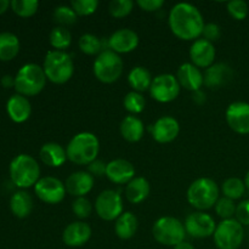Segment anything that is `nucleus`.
Here are the masks:
<instances>
[{
    "instance_id": "obj_38",
    "label": "nucleus",
    "mask_w": 249,
    "mask_h": 249,
    "mask_svg": "<svg viewBox=\"0 0 249 249\" xmlns=\"http://www.w3.org/2000/svg\"><path fill=\"white\" fill-rule=\"evenodd\" d=\"M134 9V2L131 0H112L108 5V11L116 18L126 17Z\"/></svg>"
},
{
    "instance_id": "obj_11",
    "label": "nucleus",
    "mask_w": 249,
    "mask_h": 249,
    "mask_svg": "<svg viewBox=\"0 0 249 249\" xmlns=\"http://www.w3.org/2000/svg\"><path fill=\"white\" fill-rule=\"evenodd\" d=\"M96 214L105 221L117 220L123 212V199L114 190H105L95 201Z\"/></svg>"
},
{
    "instance_id": "obj_35",
    "label": "nucleus",
    "mask_w": 249,
    "mask_h": 249,
    "mask_svg": "<svg viewBox=\"0 0 249 249\" xmlns=\"http://www.w3.org/2000/svg\"><path fill=\"white\" fill-rule=\"evenodd\" d=\"M77 14L74 10L67 5H60L53 10V19L56 23L60 24L61 27L71 26L77 22Z\"/></svg>"
},
{
    "instance_id": "obj_13",
    "label": "nucleus",
    "mask_w": 249,
    "mask_h": 249,
    "mask_svg": "<svg viewBox=\"0 0 249 249\" xmlns=\"http://www.w3.org/2000/svg\"><path fill=\"white\" fill-rule=\"evenodd\" d=\"M185 230L189 236L194 238H207L214 235L216 224L213 216L203 212H195L189 214L185 220Z\"/></svg>"
},
{
    "instance_id": "obj_33",
    "label": "nucleus",
    "mask_w": 249,
    "mask_h": 249,
    "mask_svg": "<svg viewBox=\"0 0 249 249\" xmlns=\"http://www.w3.org/2000/svg\"><path fill=\"white\" fill-rule=\"evenodd\" d=\"M78 45H79L80 51H82L83 53H85V55L92 56L104 51L101 39L97 38L96 36H94V34L91 33L83 34L79 38Z\"/></svg>"
},
{
    "instance_id": "obj_47",
    "label": "nucleus",
    "mask_w": 249,
    "mask_h": 249,
    "mask_svg": "<svg viewBox=\"0 0 249 249\" xmlns=\"http://www.w3.org/2000/svg\"><path fill=\"white\" fill-rule=\"evenodd\" d=\"M1 84L4 85L5 88H15V78H12L11 75H5L1 79Z\"/></svg>"
},
{
    "instance_id": "obj_50",
    "label": "nucleus",
    "mask_w": 249,
    "mask_h": 249,
    "mask_svg": "<svg viewBox=\"0 0 249 249\" xmlns=\"http://www.w3.org/2000/svg\"><path fill=\"white\" fill-rule=\"evenodd\" d=\"M245 185H246V189L249 191V170L247 172V174H246L245 177Z\"/></svg>"
},
{
    "instance_id": "obj_9",
    "label": "nucleus",
    "mask_w": 249,
    "mask_h": 249,
    "mask_svg": "<svg viewBox=\"0 0 249 249\" xmlns=\"http://www.w3.org/2000/svg\"><path fill=\"white\" fill-rule=\"evenodd\" d=\"M213 238L218 249H238L245 240V229L236 219L223 220L216 225Z\"/></svg>"
},
{
    "instance_id": "obj_24",
    "label": "nucleus",
    "mask_w": 249,
    "mask_h": 249,
    "mask_svg": "<svg viewBox=\"0 0 249 249\" xmlns=\"http://www.w3.org/2000/svg\"><path fill=\"white\" fill-rule=\"evenodd\" d=\"M7 114L10 118L16 123H23L31 117L32 106L31 102L28 101L23 95H12L6 104Z\"/></svg>"
},
{
    "instance_id": "obj_4",
    "label": "nucleus",
    "mask_w": 249,
    "mask_h": 249,
    "mask_svg": "<svg viewBox=\"0 0 249 249\" xmlns=\"http://www.w3.org/2000/svg\"><path fill=\"white\" fill-rule=\"evenodd\" d=\"M46 79L53 84H65L74 74V63L66 51L51 50L46 53L43 65Z\"/></svg>"
},
{
    "instance_id": "obj_29",
    "label": "nucleus",
    "mask_w": 249,
    "mask_h": 249,
    "mask_svg": "<svg viewBox=\"0 0 249 249\" xmlns=\"http://www.w3.org/2000/svg\"><path fill=\"white\" fill-rule=\"evenodd\" d=\"M10 209L17 218H27L33 209V199L31 195L26 191L16 192L10 199Z\"/></svg>"
},
{
    "instance_id": "obj_2",
    "label": "nucleus",
    "mask_w": 249,
    "mask_h": 249,
    "mask_svg": "<svg viewBox=\"0 0 249 249\" xmlns=\"http://www.w3.org/2000/svg\"><path fill=\"white\" fill-rule=\"evenodd\" d=\"M67 158L78 165H89L97 160L100 152V141L95 134L83 131L71 139L66 147Z\"/></svg>"
},
{
    "instance_id": "obj_18",
    "label": "nucleus",
    "mask_w": 249,
    "mask_h": 249,
    "mask_svg": "<svg viewBox=\"0 0 249 249\" xmlns=\"http://www.w3.org/2000/svg\"><path fill=\"white\" fill-rule=\"evenodd\" d=\"M91 228L84 221H73L68 224L62 232V241L66 246L72 248L82 247L89 242L91 237Z\"/></svg>"
},
{
    "instance_id": "obj_10",
    "label": "nucleus",
    "mask_w": 249,
    "mask_h": 249,
    "mask_svg": "<svg viewBox=\"0 0 249 249\" xmlns=\"http://www.w3.org/2000/svg\"><path fill=\"white\" fill-rule=\"evenodd\" d=\"M180 89L181 87L175 75L170 73H162L153 78L148 91H150L151 97L157 102L168 104V102L174 101L179 96Z\"/></svg>"
},
{
    "instance_id": "obj_44",
    "label": "nucleus",
    "mask_w": 249,
    "mask_h": 249,
    "mask_svg": "<svg viewBox=\"0 0 249 249\" xmlns=\"http://www.w3.org/2000/svg\"><path fill=\"white\" fill-rule=\"evenodd\" d=\"M136 4L143 11L153 12L158 11L164 5V1L163 0H138Z\"/></svg>"
},
{
    "instance_id": "obj_14",
    "label": "nucleus",
    "mask_w": 249,
    "mask_h": 249,
    "mask_svg": "<svg viewBox=\"0 0 249 249\" xmlns=\"http://www.w3.org/2000/svg\"><path fill=\"white\" fill-rule=\"evenodd\" d=\"M226 122L231 130L241 135L249 134V104L236 101L229 105L226 109Z\"/></svg>"
},
{
    "instance_id": "obj_12",
    "label": "nucleus",
    "mask_w": 249,
    "mask_h": 249,
    "mask_svg": "<svg viewBox=\"0 0 249 249\" xmlns=\"http://www.w3.org/2000/svg\"><path fill=\"white\" fill-rule=\"evenodd\" d=\"M34 192L41 202L48 204H58L65 199L66 190L65 184L60 179L53 177L40 178L34 185Z\"/></svg>"
},
{
    "instance_id": "obj_28",
    "label": "nucleus",
    "mask_w": 249,
    "mask_h": 249,
    "mask_svg": "<svg viewBox=\"0 0 249 249\" xmlns=\"http://www.w3.org/2000/svg\"><path fill=\"white\" fill-rule=\"evenodd\" d=\"M152 75L147 68L142 66H136L129 72L128 74V83L133 91L143 92L150 90L151 84H152Z\"/></svg>"
},
{
    "instance_id": "obj_8",
    "label": "nucleus",
    "mask_w": 249,
    "mask_h": 249,
    "mask_svg": "<svg viewBox=\"0 0 249 249\" xmlns=\"http://www.w3.org/2000/svg\"><path fill=\"white\" fill-rule=\"evenodd\" d=\"M152 235L160 245L175 247L185 241L186 230L179 219L174 216H162L153 224Z\"/></svg>"
},
{
    "instance_id": "obj_32",
    "label": "nucleus",
    "mask_w": 249,
    "mask_h": 249,
    "mask_svg": "<svg viewBox=\"0 0 249 249\" xmlns=\"http://www.w3.org/2000/svg\"><path fill=\"white\" fill-rule=\"evenodd\" d=\"M221 191H223L224 197H226V198H230L232 201L240 199L246 192L245 181H242L240 178H229L224 181L223 186H221Z\"/></svg>"
},
{
    "instance_id": "obj_7",
    "label": "nucleus",
    "mask_w": 249,
    "mask_h": 249,
    "mask_svg": "<svg viewBox=\"0 0 249 249\" xmlns=\"http://www.w3.org/2000/svg\"><path fill=\"white\" fill-rule=\"evenodd\" d=\"M123 60L118 53L106 49L97 55L94 61L92 72L97 80L105 84H112L117 82L123 74Z\"/></svg>"
},
{
    "instance_id": "obj_15",
    "label": "nucleus",
    "mask_w": 249,
    "mask_h": 249,
    "mask_svg": "<svg viewBox=\"0 0 249 249\" xmlns=\"http://www.w3.org/2000/svg\"><path fill=\"white\" fill-rule=\"evenodd\" d=\"M215 46L213 43L206 40L204 38H199L192 43L190 48V60L192 65L201 68H209L214 65L215 60Z\"/></svg>"
},
{
    "instance_id": "obj_1",
    "label": "nucleus",
    "mask_w": 249,
    "mask_h": 249,
    "mask_svg": "<svg viewBox=\"0 0 249 249\" xmlns=\"http://www.w3.org/2000/svg\"><path fill=\"white\" fill-rule=\"evenodd\" d=\"M168 23L172 33L185 41L199 39L206 26L201 11L189 2H179L170 9Z\"/></svg>"
},
{
    "instance_id": "obj_48",
    "label": "nucleus",
    "mask_w": 249,
    "mask_h": 249,
    "mask_svg": "<svg viewBox=\"0 0 249 249\" xmlns=\"http://www.w3.org/2000/svg\"><path fill=\"white\" fill-rule=\"evenodd\" d=\"M174 249H195L194 245H191V243L186 242V241H184V242L179 243V245H177L175 247H173Z\"/></svg>"
},
{
    "instance_id": "obj_40",
    "label": "nucleus",
    "mask_w": 249,
    "mask_h": 249,
    "mask_svg": "<svg viewBox=\"0 0 249 249\" xmlns=\"http://www.w3.org/2000/svg\"><path fill=\"white\" fill-rule=\"evenodd\" d=\"M72 211L77 218L87 219L91 215L92 204L85 197H77L72 203Z\"/></svg>"
},
{
    "instance_id": "obj_6",
    "label": "nucleus",
    "mask_w": 249,
    "mask_h": 249,
    "mask_svg": "<svg viewBox=\"0 0 249 249\" xmlns=\"http://www.w3.org/2000/svg\"><path fill=\"white\" fill-rule=\"evenodd\" d=\"M10 178L16 186L27 189L39 181L40 167L32 156L18 155L10 163Z\"/></svg>"
},
{
    "instance_id": "obj_39",
    "label": "nucleus",
    "mask_w": 249,
    "mask_h": 249,
    "mask_svg": "<svg viewBox=\"0 0 249 249\" xmlns=\"http://www.w3.org/2000/svg\"><path fill=\"white\" fill-rule=\"evenodd\" d=\"M71 7L74 10L77 16H90L99 7L97 0H73Z\"/></svg>"
},
{
    "instance_id": "obj_25",
    "label": "nucleus",
    "mask_w": 249,
    "mask_h": 249,
    "mask_svg": "<svg viewBox=\"0 0 249 249\" xmlns=\"http://www.w3.org/2000/svg\"><path fill=\"white\" fill-rule=\"evenodd\" d=\"M151 191L150 182L142 177H135L125 186V197L130 203L140 204L148 197Z\"/></svg>"
},
{
    "instance_id": "obj_21",
    "label": "nucleus",
    "mask_w": 249,
    "mask_h": 249,
    "mask_svg": "<svg viewBox=\"0 0 249 249\" xmlns=\"http://www.w3.org/2000/svg\"><path fill=\"white\" fill-rule=\"evenodd\" d=\"M94 177L89 172L79 170L72 173L66 179L65 186L68 194L77 198V197H85V195L89 194L94 187Z\"/></svg>"
},
{
    "instance_id": "obj_42",
    "label": "nucleus",
    "mask_w": 249,
    "mask_h": 249,
    "mask_svg": "<svg viewBox=\"0 0 249 249\" xmlns=\"http://www.w3.org/2000/svg\"><path fill=\"white\" fill-rule=\"evenodd\" d=\"M235 216L236 220L243 226H249V199H245L237 204Z\"/></svg>"
},
{
    "instance_id": "obj_3",
    "label": "nucleus",
    "mask_w": 249,
    "mask_h": 249,
    "mask_svg": "<svg viewBox=\"0 0 249 249\" xmlns=\"http://www.w3.org/2000/svg\"><path fill=\"white\" fill-rule=\"evenodd\" d=\"M218 184L211 178H198L187 189V202L198 212L213 208L219 199Z\"/></svg>"
},
{
    "instance_id": "obj_45",
    "label": "nucleus",
    "mask_w": 249,
    "mask_h": 249,
    "mask_svg": "<svg viewBox=\"0 0 249 249\" xmlns=\"http://www.w3.org/2000/svg\"><path fill=\"white\" fill-rule=\"evenodd\" d=\"M106 163H104L100 160H96L88 165V172H89L92 177H104V175H106Z\"/></svg>"
},
{
    "instance_id": "obj_20",
    "label": "nucleus",
    "mask_w": 249,
    "mask_h": 249,
    "mask_svg": "<svg viewBox=\"0 0 249 249\" xmlns=\"http://www.w3.org/2000/svg\"><path fill=\"white\" fill-rule=\"evenodd\" d=\"M177 79L180 87L192 92L201 90L202 85L204 84L203 73L191 62L182 63L180 66L177 73Z\"/></svg>"
},
{
    "instance_id": "obj_17",
    "label": "nucleus",
    "mask_w": 249,
    "mask_h": 249,
    "mask_svg": "<svg viewBox=\"0 0 249 249\" xmlns=\"http://www.w3.org/2000/svg\"><path fill=\"white\" fill-rule=\"evenodd\" d=\"M109 50L116 53H128L135 50L139 45V36L129 28H121L114 32L107 40Z\"/></svg>"
},
{
    "instance_id": "obj_5",
    "label": "nucleus",
    "mask_w": 249,
    "mask_h": 249,
    "mask_svg": "<svg viewBox=\"0 0 249 249\" xmlns=\"http://www.w3.org/2000/svg\"><path fill=\"white\" fill-rule=\"evenodd\" d=\"M46 84V75L43 67L36 63L22 66L15 77V89L23 96H36L40 94Z\"/></svg>"
},
{
    "instance_id": "obj_16",
    "label": "nucleus",
    "mask_w": 249,
    "mask_h": 249,
    "mask_svg": "<svg viewBox=\"0 0 249 249\" xmlns=\"http://www.w3.org/2000/svg\"><path fill=\"white\" fill-rule=\"evenodd\" d=\"M150 129L152 138L158 143H169L179 135L180 124L174 117L164 116L158 118Z\"/></svg>"
},
{
    "instance_id": "obj_30",
    "label": "nucleus",
    "mask_w": 249,
    "mask_h": 249,
    "mask_svg": "<svg viewBox=\"0 0 249 249\" xmlns=\"http://www.w3.org/2000/svg\"><path fill=\"white\" fill-rule=\"evenodd\" d=\"M19 51V40L14 33L2 32L0 33V60L11 61Z\"/></svg>"
},
{
    "instance_id": "obj_26",
    "label": "nucleus",
    "mask_w": 249,
    "mask_h": 249,
    "mask_svg": "<svg viewBox=\"0 0 249 249\" xmlns=\"http://www.w3.org/2000/svg\"><path fill=\"white\" fill-rule=\"evenodd\" d=\"M119 130H121L124 140H126L128 142H138L142 139L143 133H145V125L138 117L129 114L122 121Z\"/></svg>"
},
{
    "instance_id": "obj_36",
    "label": "nucleus",
    "mask_w": 249,
    "mask_h": 249,
    "mask_svg": "<svg viewBox=\"0 0 249 249\" xmlns=\"http://www.w3.org/2000/svg\"><path fill=\"white\" fill-rule=\"evenodd\" d=\"M10 6L18 16L31 17L38 11L39 2L36 0H12Z\"/></svg>"
},
{
    "instance_id": "obj_41",
    "label": "nucleus",
    "mask_w": 249,
    "mask_h": 249,
    "mask_svg": "<svg viewBox=\"0 0 249 249\" xmlns=\"http://www.w3.org/2000/svg\"><path fill=\"white\" fill-rule=\"evenodd\" d=\"M248 4L243 0H232L228 2V12L237 21H242L248 15Z\"/></svg>"
},
{
    "instance_id": "obj_49",
    "label": "nucleus",
    "mask_w": 249,
    "mask_h": 249,
    "mask_svg": "<svg viewBox=\"0 0 249 249\" xmlns=\"http://www.w3.org/2000/svg\"><path fill=\"white\" fill-rule=\"evenodd\" d=\"M10 4H11V2H10L9 0H0V15L4 14V12L6 11L7 7L10 6Z\"/></svg>"
},
{
    "instance_id": "obj_22",
    "label": "nucleus",
    "mask_w": 249,
    "mask_h": 249,
    "mask_svg": "<svg viewBox=\"0 0 249 249\" xmlns=\"http://www.w3.org/2000/svg\"><path fill=\"white\" fill-rule=\"evenodd\" d=\"M204 85L209 89H219L233 79V71L226 63H214L203 74Z\"/></svg>"
},
{
    "instance_id": "obj_19",
    "label": "nucleus",
    "mask_w": 249,
    "mask_h": 249,
    "mask_svg": "<svg viewBox=\"0 0 249 249\" xmlns=\"http://www.w3.org/2000/svg\"><path fill=\"white\" fill-rule=\"evenodd\" d=\"M106 177L117 185H125L135 178V168L129 160L117 158L107 163Z\"/></svg>"
},
{
    "instance_id": "obj_31",
    "label": "nucleus",
    "mask_w": 249,
    "mask_h": 249,
    "mask_svg": "<svg viewBox=\"0 0 249 249\" xmlns=\"http://www.w3.org/2000/svg\"><path fill=\"white\" fill-rule=\"evenodd\" d=\"M49 40H50L51 46L55 50L65 51L66 49L70 48L71 43H72V36H71L70 31L66 27L56 26L50 32Z\"/></svg>"
},
{
    "instance_id": "obj_27",
    "label": "nucleus",
    "mask_w": 249,
    "mask_h": 249,
    "mask_svg": "<svg viewBox=\"0 0 249 249\" xmlns=\"http://www.w3.org/2000/svg\"><path fill=\"white\" fill-rule=\"evenodd\" d=\"M139 228V220L131 212H124L116 220L114 231L121 240H130L136 233Z\"/></svg>"
},
{
    "instance_id": "obj_34",
    "label": "nucleus",
    "mask_w": 249,
    "mask_h": 249,
    "mask_svg": "<svg viewBox=\"0 0 249 249\" xmlns=\"http://www.w3.org/2000/svg\"><path fill=\"white\" fill-rule=\"evenodd\" d=\"M124 108L128 112H130L131 114H139L145 109L146 106V100L143 97L142 94L136 91H130L125 95L124 97Z\"/></svg>"
},
{
    "instance_id": "obj_37",
    "label": "nucleus",
    "mask_w": 249,
    "mask_h": 249,
    "mask_svg": "<svg viewBox=\"0 0 249 249\" xmlns=\"http://www.w3.org/2000/svg\"><path fill=\"white\" fill-rule=\"evenodd\" d=\"M214 208H215V213L218 214V216H220L223 220H229V219H233L237 206H236L232 199L221 197V198L218 199Z\"/></svg>"
},
{
    "instance_id": "obj_43",
    "label": "nucleus",
    "mask_w": 249,
    "mask_h": 249,
    "mask_svg": "<svg viewBox=\"0 0 249 249\" xmlns=\"http://www.w3.org/2000/svg\"><path fill=\"white\" fill-rule=\"evenodd\" d=\"M202 36H203V38L206 39V40L214 43V41H216L221 36L220 26L216 23H207L206 26H204Z\"/></svg>"
},
{
    "instance_id": "obj_46",
    "label": "nucleus",
    "mask_w": 249,
    "mask_h": 249,
    "mask_svg": "<svg viewBox=\"0 0 249 249\" xmlns=\"http://www.w3.org/2000/svg\"><path fill=\"white\" fill-rule=\"evenodd\" d=\"M192 99H194V101L196 102V104L202 105L206 102V94H204L202 90H198V91L194 92V96H192Z\"/></svg>"
},
{
    "instance_id": "obj_23",
    "label": "nucleus",
    "mask_w": 249,
    "mask_h": 249,
    "mask_svg": "<svg viewBox=\"0 0 249 249\" xmlns=\"http://www.w3.org/2000/svg\"><path fill=\"white\" fill-rule=\"evenodd\" d=\"M39 157L44 164L51 168L61 167L68 160L66 148L57 142L44 143L39 151Z\"/></svg>"
}]
</instances>
